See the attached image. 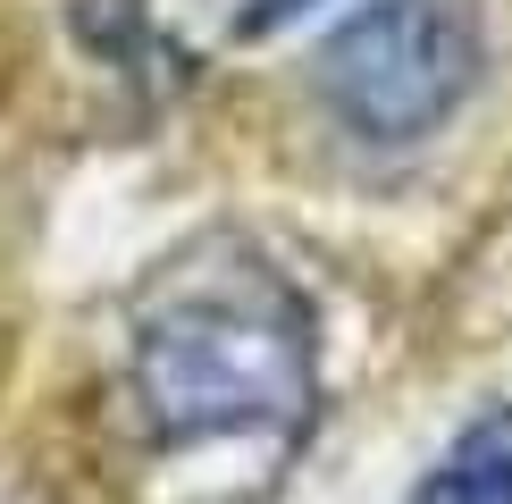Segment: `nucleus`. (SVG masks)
I'll list each match as a JSON object with an SVG mask.
<instances>
[{"label": "nucleus", "instance_id": "1", "mask_svg": "<svg viewBox=\"0 0 512 504\" xmlns=\"http://www.w3.org/2000/svg\"><path fill=\"white\" fill-rule=\"evenodd\" d=\"M126 412L160 454L219 437L294 446L319 420L311 294L236 236L177 252L126 311Z\"/></svg>", "mask_w": 512, "mask_h": 504}, {"label": "nucleus", "instance_id": "2", "mask_svg": "<svg viewBox=\"0 0 512 504\" xmlns=\"http://www.w3.org/2000/svg\"><path fill=\"white\" fill-rule=\"evenodd\" d=\"M319 110L361 143H429L479 84L471 0H370L311 59Z\"/></svg>", "mask_w": 512, "mask_h": 504}, {"label": "nucleus", "instance_id": "3", "mask_svg": "<svg viewBox=\"0 0 512 504\" xmlns=\"http://www.w3.org/2000/svg\"><path fill=\"white\" fill-rule=\"evenodd\" d=\"M412 504H512V404H487L454 429V446L429 462Z\"/></svg>", "mask_w": 512, "mask_h": 504}, {"label": "nucleus", "instance_id": "4", "mask_svg": "<svg viewBox=\"0 0 512 504\" xmlns=\"http://www.w3.org/2000/svg\"><path fill=\"white\" fill-rule=\"evenodd\" d=\"M311 9H319V0H244V9H236V34H252V42H261V34L294 26V17H311Z\"/></svg>", "mask_w": 512, "mask_h": 504}]
</instances>
